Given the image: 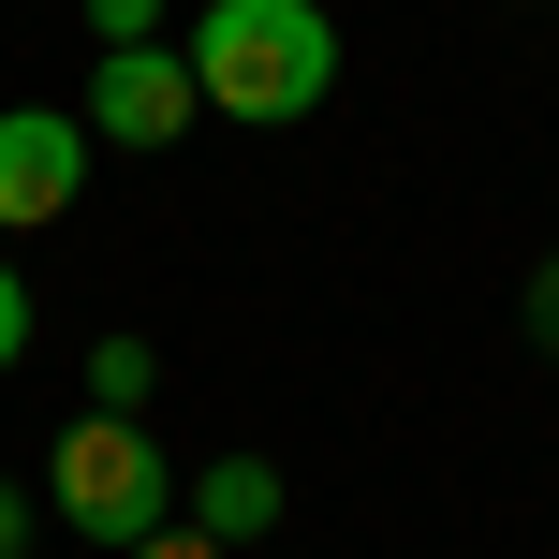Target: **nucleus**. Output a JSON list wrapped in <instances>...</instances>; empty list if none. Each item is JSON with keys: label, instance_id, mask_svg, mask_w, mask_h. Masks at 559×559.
I'll list each match as a JSON object with an SVG mask.
<instances>
[{"label": "nucleus", "instance_id": "1", "mask_svg": "<svg viewBox=\"0 0 559 559\" xmlns=\"http://www.w3.org/2000/svg\"><path fill=\"white\" fill-rule=\"evenodd\" d=\"M192 88L206 118H251V133H295L338 88V15L324 0H192Z\"/></svg>", "mask_w": 559, "mask_h": 559}, {"label": "nucleus", "instance_id": "11", "mask_svg": "<svg viewBox=\"0 0 559 559\" xmlns=\"http://www.w3.org/2000/svg\"><path fill=\"white\" fill-rule=\"evenodd\" d=\"M29 545V486H0V559H15Z\"/></svg>", "mask_w": 559, "mask_h": 559}, {"label": "nucleus", "instance_id": "9", "mask_svg": "<svg viewBox=\"0 0 559 559\" xmlns=\"http://www.w3.org/2000/svg\"><path fill=\"white\" fill-rule=\"evenodd\" d=\"M531 338H545V354H559V251L531 265Z\"/></svg>", "mask_w": 559, "mask_h": 559}, {"label": "nucleus", "instance_id": "2", "mask_svg": "<svg viewBox=\"0 0 559 559\" xmlns=\"http://www.w3.org/2000/svg\"><path fill=\"white\" fill-rule=\"evenodd\" d=\"M45 501L74 515L88 545H118V559H133L147 531H177V472H163V442H147L133 413H74L59 427L45 442Z\"/></svg>", "mask_w": 559, "mask_h": 559}, {"label": "nucleus", "instance_id": "4", "mask_svg": "<svg viewBox=\"0 0 559 559\" xmlns=\"http://www.w3.org/2000/svg\"><path fill=\"white\" fill-rule=\"evenodd\" d=\"M74 192H88V118H59V104H0V236L74 222Z\"/></svg>", "mask_w": 559, "mask_h": 559}, {"label": "nucleus", "instance_id": "3", "mask_svg": "<svg viewBox=\"0 0 559 559\" xmlns=\"http://www.w3.org/2000/svg\"><path fill=\"white\" fill-rule=\"evenodd\" d=\"M192 118H206V88H192L177 45H104L88 59V147H133L147 163V147H177Z\"/></svg>", "mask_w": 559, "mask_h": 559}, {"label": "nucleus", "instance_id": "10", "mask_svg": "<svg viewBox=\"0 0 559 559\" xmlns=\"http://www.w3.org/2000/svg\"><path fill=\"white\" fill-rule=\"evenodd\" d=\"M133 559H236V545H206V531H147Z\"/></svg>", "mask_w": 559, "mask_h": 559}, {"label": "nucleus", "instance_id": "7", "mask_svg": "<svg viewBox=\"0 0 559 559\" xmlns=\"http://www.w3.org/2000/svg\"><path fill=\"white\" fill-rule=\"evenodd\" d=\"M177 0H88V45H163Z\"/></svg>", "mask_w": 559, "mask_h": 559}, {"label": "nucleus", "instance_id": "6", "mask_svg": "<svg viewBox=\"0 0 559 559\" xmlns=\"http://www.w3.org/2000/svg\"><path fill=\"white\" fill-rule=\"evenodd\" d=\"M147 383H163L147 338H88V413H147Z\"/></svg>", "mask_w": 559, "mask_h": 559}, {"label": "nucleus", "instance_id": "5", "mask_svg": "<svg viewBox=\"0 0 559 559\" xmlns=\"http://www.w3.org/2000/svg\"><path fill=\"white\" fill-rule=\"evenodd\" d=\"M192 531H206V545H265V531H280V472H265V456H206Z\"/></svg>", "mask_w": 559, "mask_h": 559}, {"label": "nucleus", "instance_id": "8", "mask_svg": "<svg viewBox=\"0 0 559 559\" xmlns=\"http://www.w3.org/2000/svg\"><path fill=\"white\" fill-rule=\"evenodd\" d=\"M15 354H29V280L0 265V368H15Z\"/></svg>", "mask_w": 559, "mask_h": 559}]
</instances>
